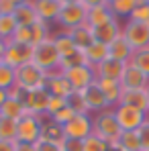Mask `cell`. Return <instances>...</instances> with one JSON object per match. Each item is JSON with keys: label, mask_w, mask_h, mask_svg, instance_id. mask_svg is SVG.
Returning <instances> with one entry per match:
<instances>
[{"label": "cell", "mask_w": 149, "mask_h": 151, "mask_svg": "<svg viewBox=\"0 0 149 151\" xmlns=\"http://www.w3.org/2000/svg\"><path fill=\"white\" fill-rule=\"evenodd\" d=\"M49 92H47V88L45 90H35V92H31L29 94V98H27V110L29 112H33V114H37V116H47V102H49Z\"/></svg>", "instance_id": "ac0fdd59"}, {"label": "cell", "mask_w": 149, "mask_h": 151, "mask_svg": "<svg viewBox=\"0 0 149 151\" xmlns=\"http://www.w3.org/2000/svg\"><path fill=\"white\" fill-rule=\"evenodd\" d=\"M6 45H8V43L0 39V61H2V57H4V51H6Z\"/></svg>", "instance_id": "c3c4849f"}, {"label": "cell", "mask_w": 149, "mask_h": 151, "mask_svg": "<svg viewBox=\"0 0 149 151\" xmlns=\"http://www.w3.org/2000/svg\"><path fill=\"white\" fill-rule=\"evenodd\" d=\"M82 94H84L86 106H88V110H90L92 116L104 112L106 108H110L108 102H106V98H104V94H102V90H100V86L96 84V82H94L92 86H88L86 90H82Z\"/></svg>", "instance_id": "7c38bea8"}, {"label": "cell", "mask_w": 149, "mask_h": 151, "mask_svg": "<svg viewBox=\"0 0 149 151\" xmlns=\"http://www.w3.org/2000/svg\"><path fill=\"white\" fill-rule=\"evenodd\" d=\"M74 116H76V112L70 108V106H68V104H66V106H63V108H61L57 114H53L51 119H53L55 123H59V125H68V123H70Z\"/></svg>", "instance_id": "f35d334b"}, {"label": "cell", "mask_w": 149, "mask_h": 151, "mask_svg": "<svg viewBox=\"0 0 149 151\" xmlns=\"http://www.w3.org/2000/svg\"><path fill=\"white\" fill-rule=\"evenodd\" d=\"M17 21H14V14H4L0 17V39L2 41H12L14 37V31H17Z\"/></svg>", "instance_id": "f546056e"}, {"label": "cell", "mask_w": 149, "mask_h": 151, "mask_svg": "<svg viewBox=\"0 0 149 151\" xmlns=\"http://www.w3.org/2000/svg\"><path fill=\"white\" fill-rule=\"evenodd\" d=\"M63 4H70V2H80V0H61Z\"/></svg>", "instance_id": "816d5d0a"}, {"label": "cell", "mask_w": 149, "mask_h": 151, "mask_svg": "<svg viewBox=\"0 0 149 151\" xmlns=\"http://www.w3.org/2000/svg\"><path fill=\"white\" fill-rule=\"evenodd\" d=\"M145 92H147V102H149V86L145 88Z\"/></svg>", "instance_id": "f5cc1de1"}, {"label": "cell", "mask_w": 149, "mask_h": 151, "mask_svg": "<svg viewBox=\"0 0 149 151\" xmlns=\"http://www.w3.org/2000/svg\"><path fill=\"white\" fill-rule=\"evenodd\" d=\"M110 2H114V0H108V4H110Z\"/></svg>", "instance_id": "11a10c76"}, {"label": "cell", "mask_w": 149, "mask_h": 151, "mask_svg": "<svg viewBox=\"0 0 149 151\" xmlns=\"http://www.w3.org/2000/svg\"><path fill=\"white\" fill-rule=\"evenodd\" d=\"M66 104L74 110L76 114H90V110H88V106H86V100H84L82 90H74V92L66 98Z\"/></svg>", "instance_id": "4dcf8cb0"}, {"label": "cell", "mask_w": 149, "mask_h": 151, "mask_svg": "<svg viewBox=\"0 0 149 151\" xmlns=\"http://www.w3.org/2000/svg\"><path fill=\"white\" fill-rule=\"evenodd\" d=\"M63 106H66V98H61V96H49V102H47V116H45V119H51L53 114H57Z\"/></svg>", "instance_id": "8d00e7d4"}, {"label": "cell", "mask_w": 149, "mask_h": 151, "mask_svg": "<svg viewBox=\"0 0 149 151\" xmlns=\"http://www.w3.org/2000/svg\"><path fill=\"white\" fill-rule=\"evenodd\" d=\"M125 68H127V63H125V61H117V59L108 57V59H104L100 65H96V68H94V72H96V78L121 80V76H123Z\"/></svg>", "instance_id": "d6986e66"}, {"label": "cell", "mask_w": 149, "mask_h": 151, "mask_svg": "<svg viewBox=\"0 0 149 151\" xmlns=\"http://www.w3.org/2000/svg\"><path fill=\"white\" fill-rule=\"evenodd\" d=\"M108 147L110 145L102 137H98L96 133H92L90 137L84 139V151H108Z\"/></svg>", "instance_id": "d590c367"}, {"label": "cell", "mask_w": 149, "mask_h": 151, "mask_svg": "<svg viewBox=\"0 0 149 151\" xmlns=\"http://www.w3.org/2000/svg\"><path fill=\"white\" fill-rule=\"evenodd\" d=\"M14 6H21V4H27V2H31V0H10Z\"/></svg>", "instance_id": "f907efd6"}, {"label": "cell", "mask_w": 149, "mask_h": 151, "mask_svg": "<svg viewBox=\"0 0 149 151\" xmlns=\"http://www.w3.org/2000/svg\"><path fill=\"white\" fill-rule=\"evenodd\" d=\"M96 84L100 86L104 98L108 102L110 108L119 106L121 104V96H123V86L119 80H108V78H96Z\"/></svg>", "instance_id": "5bb4252c"}, {"label": "cell", "mask_w": 149, "mask_h": 151, "mask_svg": "<svg viewBox=\"0 0 149 151\" xmlns=\"http://www.w3.org/2000/svg\"><path fill=\"white\" fill-rule=\"evenodd\" d=\"M41 139H47L53 143H63L66 141V133H63V125L55 123L53 119H45L43 121V129H41Z\"/></svg>", "instance_id": "cb8c5ba5"}, {"label": "cell", "mask_w": 149, "mask_h": 151, "mask_svg": "<svg viewBox=\"0 0 149 151\" xmlns=\"http://www.w3.org/2000/svg\"><path fill=\"white\" fill-rule=\"evenodd\" d=\"M143 4H149V0H143Z\"/></svg>", "instance_id": "db71d44e"}, {"label": "cell", "mask_w": 149, "mask_h": 151, "mask_svg": "<svg viewBox=\"0 0 149 151\" xmlns=\"http://www.w3.org/2000/svg\"><path fill=\"white\" fill-rule=\"evenodd\" d=\"M37 12H35V6H33V0L27 2V4H21L14 8V21L19 27H29L37 21Z\"/></svg>", "instance_id": "484cf974"}, {"label": "cell", "mask_w": 149, "mask_h": 151, "mask_svg": "<svg viewBox=\"0 0 149 151\" xmlns=\"http://www.w3.org/2000/svg\"><path fill=\"white\" fill-rule=\"evenodd\" d=\"M61 147H63V151H84V141L82 139H68L66 137Z\"/></svg>", "instance_id": "60d3db41"}, {"label": "cell", "mask_w": 149, "mask_h": 151, "mask_svg": "<svg viewBox=\"0 0 149 151\" xmlns=\"http://www.w3.org/2000/svg\"><path fill=\"white\" fill-rule=\"evenodd\" d=\"M33 61V45L29 43H17V41H8L6 51H4V57H2V63L19 70L21 65L31 63Z\"/></svg>", "instance_id": "8992f818"}, {"label": "cell", "mask_w": 149, "mask_h": 151, "mask_svg": "<svg viewBox=\"0 0 149 151\" xmlns=\"http://www.w3.org/2000/svg\"><path fill=\"white\" fill-rule=\"evenodd\" d=\"M92 119H94V133L98 137H102L108 145L119 143V137H121L123 129H121L117 116H114V108H106L104 112L94 114Z\"/></svg>", "instance_id": "7a4b0ae2"}, {"label": "cell", "mask_w": 149, "mask_h": 151, "mask_svg": "<svg viewBox=\"0 0 149 151\" xmlns=\"http://www.w3.org/2000/svg\"><path fill=\"white\" fill-rule=\"evenodd\" d=\"M137 133H139V139H141V147H143V151L149 149V119L143 123V127H141Z\"/></svg>", "instance_id": "b9f144b4"}, {"label": "cell", "mask_w": 149, "mask_h": 151, "mask_svg": "<svg viewBox=\"0 0 149 151\" xmlns=\"http://www.w3.org/2000/svg\"><path fill=\"white\" fill-rule=\"evenodd\" d=\"M17 86V70L0 61V88L2 90H12Z\"/></svg>", "instance_id": "1f68e13d"}, {"label": "cell", "mask_w": 149, "mask_h": 151, "mask_svg": "<svg viewBox=\"0 0 149 151\" xmlns=\"http://www.w3.org/2000/svg\"><path fill=\"white\" fill-rule=\"evenodd\" d=\"M33 6H35L37 17L51 25L57 21V17L63 8V2L61 0H33Z\"/></svg>", "instance_id": "4fadbf2b"}, {"label": "cell", "mask_w": 149, "mask_h": 151, "mask_svg": "<svg viewBox=\"0 0 149 151\" xmlns=\"http://www.w3.org/2000/svg\"><path fill=\"white\" fill-rule=\"evenodd\" d=\"M47 92L51 96H61V98H68L74 88L70 84V80L66 78L63 72H55V74H49L47 76Z\"/></svg>", "instance_id": "9a60e30c"}, {"label": "cell", "mask_w": 149, "mask_h": 151, "mask_svg": "<svg viewBox=\"0 0 149 151\" xmlns=\"http://www.w3.org/2000/svg\"><path fill=\"white\" fill-rule=\"evenodd\" d=\"M63 74L70 80V84H72L74 90H86L88 86H92L96 82V72H94L92 65H80V68L68 70Z\"/></svg>", "instance_id": "30bf717a"}, {"label": "cell", "mask_w": 149, "mask_h": 151, "mask_svg": "<svg viewBox=\"0 0 149 151\" xmlns=\"http://www.w3.org/2000/svg\"><path fill=\"white\" fill-rule=\"evenodd\" d=\"M63 133L68 139H86L94 133V119L92 114H76L74 119L63 125Z\"/></svg>", "instance_id": "9c48e42d"}, {"label": "cell", "mask_w": 149, "mask_h": 151, "mask_svg": "<svg viewBox=\"0 0 149 151\" xmlns=\"http://www.w3.org/2000/svg\"><path fill=\"white\" fill-rule=\"evenodd\" d=\"M86 17H88V8L82 2H70V4H63L55 25H59L63 31H68V29H74L78 25H84Z\"/></svg>", "instance_id": "5b68a950"}, {"label": "cell", "mask_w": 149, "mask_h": 151, "mask_svg": "<svg viewBox=\"0 0 149 151\" xmlns=\"http://www.w3.org/2000/svg\"><path fill=\"white\" fill-rule=\"evenodd\" d=\"M68 35L72 37V41L76 43V47L80 51H86L92 43H94V29L84 23V25H78L74 29H68Z\"/></svg>", "instance_id": "2e32d148"}, {"label": "cell", "mask_w": 149, "mask_h": 151, "mask_svg": "<svg viewBox=\"0 0 149 151\" xmlns=\"http://www.w3.org/2000/svg\"><path fill=\"white\" fill-rule=\"evenodd\" d=\"M14 4L10 2V0H0V17H4V14H14Z\"/></svg>", "instance_id": "7bdbcfd3"}, {"label": "cell", "mask_w": 149, "mask_h": 151, "mask_svg": "<svg viewBox=\"0 0 149 151\" xmlns=\"http://www.w3.org/2000/svg\"><path fill=\"white\" fill-rule=\"evenodd\" d=\"M143 4V0H114V2H110L108 6H110V10L114 12V17L119 19V17H131V12L137 8V6H141Z\"/></svg>", "instance_id": "83f0119b"}, {"label": "cell", "mask_w": 149, "mask_h": 151, "mask_svg": "<svg viewBox=\"0 0 149 151\" xmlns=\"http://www.w3.org/2000/svg\"><path fill=\"white\" fill-rule=\"evenodd\" d=\"M35 151H63V147L59 143H53V141H47V139H39L35 143Z\"/></svg>", "instance_id": "ab89813d"}, {"label": "cell", "mask_w": 149, "mask_h": 151, "mask_svg": "<svg viewBox=\"0 0 149 151\" xmlns=\"http://www.w3.org/2000/svg\"><path fill=\"white\" fill-rule=\"evenodd\" d=\"M14 151H35L33 143H21V141H14Z\"/></svg>", "instance_id": "f6af8a7d"}, {"label": "cell", "mask_w": 149, "mask_h": 151, "mask_svg": "<svg viewBox=\"0 0 149 151\" xmlns=\"http://www.w3.org/2000/svg\"><path fill=\"white\" fill-rule=\"evenodd\" d=\"M123 35H125V39L131 43L133 49L149 47V23L127 21L123 25Z\"/></svg>", "instance_id": "ba28073f"}, {"label": "cell", "mask_w": 149, "mask_h": 151, "mask_svg": "<svg viewBox=\"0 0 149 151\" xmlns=\"http://www.w3.org/2000/svg\"><path fill=\"white\" fill-rule=\"evenodd\" d=\"M121 35H123V25L119 23V19H112L110 23L94 29V41L104 43V45H110V43H112L117 37H121Z\"/></svg>", "instance_id": "e0dca14e"}, {"label": "cell", "mask_w": 149, "mask_h": 151, "mask_svg": "<svg viewBox=\"0 0 149 151\" xmlns=\"http://www.w3.org/2000/svg\"><path fill=\"white\" fill-rule=\"evenodd\" d=\"M119 145L125 151H143L141 139H139V133L137 131H123L121 137H119Z\"/></svg>", "instance_id": "f1b7e54d"}, {"label": "cell", "mask_w": 149, "mask_h": 151, "mask_svg": "<svg viewBox=\"0 0 149 151\" xmlns=\"http://www.w3.org/2000/svg\"><path fill=\"white\" fill-rule=\"evenodd\" d=\"M127 21H137V23H149V4H141V6H137L133 12H131V17L127 19Z\"/></svg>", "instance_id": "74e56055"}, {"label": "cell", "mask_w": 149, "mask_h": 151, "mask_svg": "<svg viewBox=\"0 0 149 151\" xmlns=\"http://www.w3.org/2000/svg\"><path fill=\"white\" fill-rule=\"evenodd\" d=\"M108 151H125V149L121 147V145H119V143H112V145L108 147Z\"/></svg>", "instance_id": "681fc988"}, {"label": "cell", "mask_w": 149, "mask_h": 151, "mask_svg": "<svg viewBox=\"0 0 149 151\" xmlns=\"http://www.w3.org/2000/svg\"><path fill=\"white\" fill-rule=\"evenodd\" d=\"M121 104L123 106H131V108H137V110L149 114V102H147V92L145 90H123Z\"/></svg>", "instance_id": "ffe728a7"}, {"label": "cell", "mask_w": 149, "mask_h": 151, "mask_svg": "<svg viewBox=\"0 0 149 151\" xmlns=\"http://www.w3.org/2000/svg\"><path fill=\"white\" fill-rule=\"evenodd\" d=\"M80 65H88V61H86V55H84V51H74L72 55H68V57H61V63H59V70L61 72H68V70H74V68H80Z\"/></svg>", "instance_id": "d6a6232c"}, {"label": "cell", "mask_w": 149, "mask_h": 151, "mask_svg": "<svg viewBox=\"0 0 149 151\" xmlns=\"http://www.w3.org/2000/svg\"><path fill=\"white\" fill-rule=\"evenodd\" d=\"M133 47H131V43L125 39V35L121 37H117L110 45H108V57H112V59H117V61H125V63H129L131 61V57H133Z\"/></svg>", "instance_id": "44dd1931"}, {"label": "cell", "mask_w": 149, "mask_h": 151, "mask_svg": "<svg viewBox=\"0 0 149 151\" xmlns=\"http://www.w3.org/2000/svg\"><path fill=\"white\" fill-rule=\"evenodd\" d=\"M84 55H86V61H88V65L96 68V65H100L104 59H108V45L94 41V43H92L88 49L84 51Z\"/></svg>", "instance_id": "d4e9b609"}, {"label": "cell", "mask_w": 149, "mask_h": 151, "mask_svg": "<svg viewBox=\"0 0 149 151\" xmlns=\"http://www.w3.org/2000/svg\"><path fill=\"white\" fill-rule=\"evenodd\" d=\"M33 63L37 68H41L43 72L49 74H55V72H61L59 70V63H61V55L55 47V41L53 37H47L45 41L37 43L33 47Z\"/></svg>", "instance_id": "6da1fadb"}, {"label": "cell", "mask_w": 149, "mask_h": 151, "mask_svg": "<svg viewBox=\"0 0 149 151\" xmlns=\"http://www.w3.org/2000/svg\"><path fill=\"white\" fill-rule=\"evenodd\" d=\"M112 19H117V17H114V12L110 10V6L106 4V6L88 8V17H86V23L92 27V29H96V27H102V25H106V23H110Z\"/></svg>", "instance_id": "7402d4cb"}, {"label": "cell", "mask_w": 149, "mask_h": 151, "mask_svg": "<svg viewBox=\"0 0 149 151\" xmlns=\"http://www.w3.org/2000/svg\"><path fill=\"white\" fill-rule=\"evenodd\" d=\"M0 151H14L12 141H0Z\"/></svg>", "instance_id": "bcb514c9"}, {"label": "cell", "mask_w": 149, "mask_h": 151, "mask_svg": "<svg viewBox=\"0 0 149 151\" xmlns=\"http://www.w3.org/2000/svg\"><path fill=\"white\" fill-rule=\"evenodd\" d=\"M17 86L35 92V90H45L47 88V72H43L41 68H37L33 61L25 63L17 70Z\"/></svg>", "instance_id": "3957f363"}, {"label": "cell", "mask_w": 149, "mask_h": 151, "mask_svg": "<svg viewBox=\"0 0 149 151\" xmlns=\"http://www.w3.org/2000/svg\"><path fill=\"white\" fill-rule=\"evenodd\" d=\"M86 8H96V6H106L108 0H80Z\"/></svg>", "instance_id": "ee69618b"}, {"label": "cell", "mask_w": 149, "mask_h": 151, "mask_svg": "<svg viewBox=\"0 0 149 151\" xmlns=\"http://www.w3.org/2000/svg\"><path fill=\"white\" fill-rule=\"evenodd\" d=\"M119 82H121L123 90H145L149 86V78L141 70H137L133 63H127V68H125Z\"/></svg>", "instance_id": "8fae6325"}, {"label": "cell", "mask_w": 149, "mask_h": 151, "mask_svg": "<svg viewBox=\"0 0 149 151\" xmlns=\"http://www.w3.org/2000/svg\"><path fill=\"white\" fill-rule=\"evenodd\" d=\"M51 37H53L55 47H57V51H59V55H61V57H68V55H72L74 51H78L76 43L72 41V37L68 35V31L59 29V33H55V35H51Z\"/></svg>", "instance_id": "4316f807"}, {"label": "cell", "mask_w": 149, "mask_h": 151, "mask_svg": "<svg viewBox=\"0 0 149 151\" xmlns=\"http://www.w3.org/2000/svg\"><path fill=\"white\" fill-rule=\"evenodd\" d=\"M114 116H117V121H119L123 131H139L143 127V123L149 119L147 112H141L137 108L123 106V104L114 106Z\"/></svg>", "instance_id": "52a82bcc"}, {"label": "cell", "mask_w": 149, "mask_h": 151, "mask_svg": "<svg viewBox=\"0 0 149 151\" xmlns=\"http://www.w3.org/2000/svg\"><path fill=\"white\" fill-rule=\"evenodd\" d=\"M129 63H133L137 70H141V72L149 78V47L135 49V51H133V57H131V61H129Z\"/></svg>", "instance_id": "836d02e7"}, {"label": "cell", "mask_w": 149, "mask_h": 151, "mask_svg": "<svg viewBox=\"0 0 149 151\" xmlns=\"http://www.w3.org/2000/svg\"><path fill=\"white\" fill-rule=\"evenodd\" d=\"M6 100H8V90H2V88H0V106Z\"/></svg>", "instance_id": "7dc6e473"}, {"label": "cell", "mask_w": 149, "mask_h": 151, "mask_svg": "<svg viewBox=\"0 0 149 151\" xmlns=\"http://www.w3.org/2000/svg\"><path fill=\"white\" fill-rule=\"evenodd\" d=\"M43 116H37L33 112L25 114L21 121H17V141L21 143H37L41 139V129H43Z\"/></svg>", "instance_id": "277c9868"}, {"label": "cell", "mask_w": 149, "mask_h": 151, "mask_svg": "<svg viewBox=\"0 0 149 151\" xmlns=\"http://www.w3.org/2000/svg\"><path fill=\"white\" fill-rule=\"evenodd\" d=\"M145 151H149V149H145Z\"/></svg>", "instance_id": "9f6ffc18"}, {"label": "cell", "mask_w": 149, "mask_h": 151, "mask_svg": "<svg viewBox=\"0 0 149 151\" xmlns=\"http://www.w3.org/2000/svg\"><path fill=\"white\" fill-rule=\"evenodd\" d=\"M0 141H17V121L0 116Z\"/></svg>", "instance_id": "e575fe53"}, {"label": "cell", "mask_w": 149, "mask_h": 151, "mask_svg": "<svg viewBox=\"0 0 149 151\" xmlns=\"http://www.w3.org/2000/svg\"><path fill=\"white\" fill-rule=\"evenodd\" d=\"M25 114H29L27 106L23 104V102L10 98V96H8V100L0 106V116H4V119H10V121H21Z\"/></svg>", "instance_id": "603a6c76"}]
</instances>
